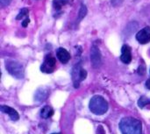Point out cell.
Segmentation results:
<instances>
[{"instance_id": "1", "label": "cell", "mask_w": 150, "mask_h": 134, "mask_svg": "<svg viewBox=\"0 0 150 134\" xmlns=\"http://www.w3.org/2000/svg\"><path fill=\"white\" fill-rule=\"evenodd\" d=\"M120 129L122 134H142L141 122L131 116H126L121 119Z\"/></svg>"}, {"instance_id": "2", "label": "cell", "mask_w": 150, "mask_h": 134, "mask_svg": "<svg viewBox=\"0 0 150 134\" xmlns=\"http://www.w3.org/2000/svg\"><path fill=\"white\" fill-rule=\"evenodd\" d=\"M90 110L96 115H103L108 110V103L101 96H94L90 101Z\"/></svg>"}, {"instance_id": "3", "label": "cell", "mask_w": 150, "mask_h": 134, "mask_svg": "<svg viewBox=\"0 0 150 134\" xmlns=\"http://www.w3.org/2000/svg\"><path fill=\"white\" fill-rule=\"evenodd\" d=\"M5 65L7 71L12 76L17 79H22L24 77V68L20 63L13 61H6Z\"/></svg>"}, {"instance_id": "4", "label": "cell", "mask_w": 150, "mask_h": 134, "mask_svg": "<svg viewBox=\"0 0 150 134\" xmlns=\"http://www.w3.org/2000/svg\"><path fill=\"white\" fill-rule=\"evenodd\" d=\"M55 58L53 57L51 55H47L45 57L44 62L41 64V70L43 73L50 74L55 70Z\"/></svg>"}, {"instance_id": "5", "label": "cell", "mask_w": 150, "mask_h": 134, "mask_svg": "<svg viewBox=\"0 0 150 134\" xmlns=\"http://www.w3.org/2000/svg\"><path fill=\"white\" fill-rule=\"evenodd\" d=\"M91 61L93 65L94 69H97L101 65V54H100L99 48L97 46V45H93L91 50Z\"/></svg>"}, {"instance_id": "6", "label": "cell", "mask_w": 150, "mask_h": 134, "mask_svg": "<svg viewBox=\"0 0 150 134\" xmlns=\"http://www.w3.org/2000/svg\"><path fill=\"white\" fill-rule=\"evenodd\" d=\"M136 40L141 44H147L150 42V27L146 26L140 30L136 34Z\"/></svg>"}, {"instance_id": "7", "label": "cell", "mask_w": 150, "mask_h": 134, "mask_svg": "<svg viewBox=\"0 0 150 134\" xmlns=\"http://www.w3.org/2000/svg\"><path fill=\"white\" fill-rule=\"evenodd\" d=\"M120 60L122 62L128 64L132 61V51L129 46L127 45H123L121 48V55H120Z\"/></svg>"}, {"instance_id": "8", "label": "cell", "mask_w": 150, "mask_h": 134, "mask_svg": "<svg viewBox=\"0 0 150 134\" xmlns=\"http://www.w3.org/2000/svg\"><path fill=\"white\" fill-rule=\"evenodd\" d=\"M81 69H82L81 62L76 64L74 66V68L72 69L71 75H72V79H73V82H74L75 88H78L79 87V82L81 81V79H80V71H81Z\"/></svg>"}, {"instance_id": "9", "label": "cell", "mask_w": 150, "mask_h": 134, "mask_svg": "<svg viewBox=\"0 0 150 134\" xmlns=\"http://www.w3.org/2000/svg\"><path fill=\"white\" fill-rule=\"evenodd\" d=\"M0 110H1L2 112L4 113H6L9 116L10 119L13 121H17L19 119H20V115L19 113L17 112V110H15L13 108L11 107H9V106H6V105H2L0 107Z\"/></svg>"}, {"instance_id": "10", "label": "cell", "mask_w": 150, "mask_h": 134, "mask_svg": "<svg viewBox=\"0 0 150 134\" xmlns=\"http://www.w3.org/2000/svg\"><path fill=\"white\" fill-rule=\"evenodd\" d=\"M56 55H57V58L59 59V61L63 64L67 63L70 60V54L68 52V50H66L63 47L58 48L57 52H56Z\"/></svg>"}, {"instance_id": "11", "label": "cell", "mask_w": 150, "mask_h": 134, "mask_svg": "<svg viewBox=\"0 0 150 134\" xmlns=\"http://www.w3.org/2000/svg\"><path fill=\"white\" fill-rule=\"evenodd\" d=\"M47 96H48L47 90H46L44 88H41V89H39L36 91L34 97H35V100H36L37 102H43L44 100L47 99Z\"/></svg>"}, {"instance_id": "12", "label": "cell", "mask_w": 150, "mask_h": 134, "mask_svg": "<svg viewBox=\"0 0 150 134\" xmlns=\"http://www.w3.org/2000/svg\"><path fill=\"white\" fill-rule=\"evenodd\" d=\"M54 115V110L52 107H50L48 105L47 106H44L41 110V116L42 119H49V118H51V116Z\"/></svg>"}, {"instance_id": "13", "label": "cell", "mask_w": 150, "mask_h": 134, "mask_svg": "<svg viewBox=\"0 0 150 134\" xmlns=\"http://www.w3.org/2000/svg\"><path fill=\"white\" fill-rule=\"evenodd\" d=\"M69 2V0H54L53 1V6L56 11H60L63 5H65Z\"/></svg>"}, {"instance_id": "14", "label": "cell", "mask_w": 150, "mask_h": 134, "mask_svg": "<svg viewBox=\"0 0 150 134\" xmlns=\"http://www.w3.org/2000/svg\"><path fill=\"white\" fill-rule=\"evenodd\" d=\"M87 14V7L85 5L82 4L81 5V7H80V10H79V13H78V20H82L84 17L86 16Z\"/></svg>"}, {"instance_id": "15", "label": "cell", "mask_w": 150, "mask_h": 134, "mask_svg": "<svg viewBox=\"0 0 150 134\" xmlns=\"http://www.w3.org/2000/svg\"><path fill=\"white\" fill-rule=\"evenodd\" d=\"M150 104V100L147 98V97H146V96H141L140 99H139V101H138V105H139V107H141V108H143V107H145L147 104Z\"/></svg>"}, {"instance_id": "16", "label": "cell", "mask_w": 150, "mask_h": 134, "mask_svg": "<svg viewBox=\"0 0 150 134\" xmlns=\"http://www.w3.org/2000/svg\"><path fill=\"white\" fill-rule=\"evenodd\" d=\"M28 9L27 8H23V9H21L20 10V13L17 15V17H16V20H21V19H23V18H25V17H26L27 16V14H28Z\"/></svg>"}, {"instance_id": "17", "label": "cell", "mask_w": 150, "mask_h": 134, "mask_svg": "<svg viewBox=\"0 0 150 134\" xmlns=\"http://www.w3.org/2000/svg\"><path fill=\"white\" fill-rule=\"evenodd\" d=\"M86 76H87L86 70H84L83 69H81V71H80V79H81V81L84 80L86 78Z\"/></svg>"}, {"instance_id": "18", "label": "cell", "mask_w": 150, "mask_h": 134, "mask_svg": "<svg viewBox=\"0 0 150 134\" xmlns=\"http://www.w3.org/2000/svg\"><path fill=\"white\" fill-rule=\"evenodd\" d=\"M124 0H111V5L115 7L120 5L122 3H123Z\"/></svg>"}, {"instance_id": "19", "label": "cell", "mask_w": 150, "mask_h": 134, "mask_svg": "<svg viewBox=\"0 0 150 134\" xmlns=\"http://www.w3.org/2000/svg\"><path fill=\"white\" fill-rule=\"evenodd\" d=\"M11 2V0H0V5H1L2 7H5V6L9 5Z\"/></svg>"}, {"instance_id": "20", "label": "cell", "mask_w": 150, "mask_h": 134, "mask_svg": "<svg viewBox=\"0 0 150 134\" xmlns=\"http://www.w3.org/2000/svg\"><path fill=\"white\" fill-rule=\"evenodd\" d=\"M138 73H139V75H145V67H144L143 65H141V66L139 67Z\"/></svg>"}, {"instance_id": "21", "label": "cell", "mask_w": 150, "mask_h": 134, "mask_svg": "<svg viewBox=\"0 0 150 134\" xmlns=\"http://www.w3.org/2000/svg\"><path fill=\"white\" fill-rule=\"evenodd\" d=\"M29 22H30V20H29V19L27 18V17H26V18L25 19V20L22 22V26H23V27H26V26H28Z\"/></svg>"}, {"instance_id": "22", "label": "cell", "mask_w": 150, "mask_h": 134, "mask_svg": "<svg viewBox=\"0 0 150 134\" xmlns=\"http://www.w3.org/2000/svg\"><path fill=\"white\" fill-rule=\"evenodd\" d=\"M97 134H105V131H104V129L101 125H99L97 127Z\"/></svg>"}, {"instance_id": "23", "label": "cell", "mask_w": 150, "mask_h": 134, "mask_svg": "<svg viewBox=\"0 0 150 134\" xmlns=\"http://www.w3.org/2000/svg\"><path fill=\"white\" fill-rule=\"evenodd\" d=\"M146 87H147V89L150 90V78L147 79V81H146Z\"/></svg>"}, {"instance_id": "24", "label": "cell", "mask_w": 150, "mask_h": 134, "mask_svg": "<svg viewBox=\"0 0 150 134\" xmlns=\"http://www.w3.org/2000/svg\"><path fill=\"white\" fill-rule=\"evenodd\" d=\"M52 134H59V133H52Z\"/></svg>"}]
</instances>
